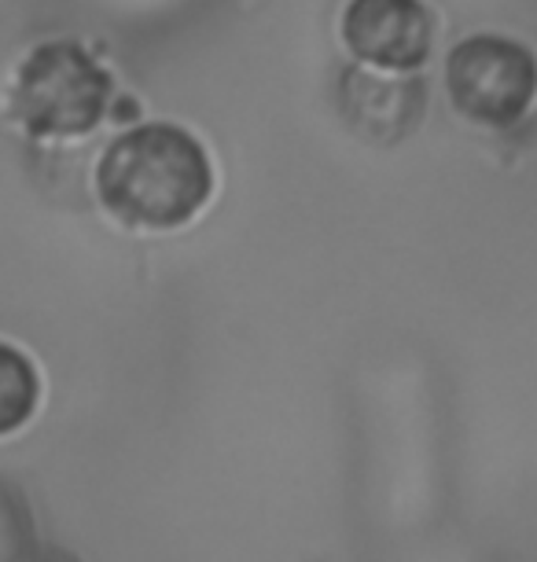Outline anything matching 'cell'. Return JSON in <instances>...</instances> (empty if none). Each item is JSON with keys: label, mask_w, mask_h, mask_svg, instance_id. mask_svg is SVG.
Listing matches in <instances>:
<instances>
[{"label": "cell", "mask_w": 537, "mask_h": 562, "mask_svg": "<svg viewBox=\"0 0 537 562\" xmlns=\"http://www.w3.org/2000/svg\"><path fill=\"white\" fill-rule=\"evenodd\" d=\"M427 111V81L416 78H387V74L346 67L339 74V114L350 130L368 144L391 147L416 133Z\"/></svg>", "instance_id": "obj_5"}, {"label": "cell", "mask_w": 537, "mask_h": 562, "mask_svg": "<svg viewBox=\"0 0 537 562\" xmlns=\"http://www.w3.org/2000/svg\"><path fill=\"white\" fill-rule=\"evenodd\" d=\"M41 379L26 353L0 342V438L19 430L37 412Z\"/></svg>", "instance_id": "obj_6"}, {"label": "cell", "mask_w": 537, "mask_h": 562, "mask_svg": "<svg viewBox=\"0 0 537 562\" xmlns=\"http://www.w3.org/2000/svg\"><path fill=\"white\" fill-rule=\"evenodd\" d=\"M452 108L486 130H508L537 100V56L501 34L465 37L446 59Z\"/></svg>", "instance_id": "obj_3"}, {"label": "cell", "mask_w": 537, "mask_h": 562, "mask_svg": "<svg viewBox=\"0 0 537 562\" xmlns=\"http://www.w3.org/2000/svg\"><path fill=\"white\" fill-rule=\"evenodd\" d=\"M343 41L365 67L413 74L430 59L435 19L424 0H350Z\"/></svg>", "instance_id": "obj_4"}, {"label": "cell", "mask_w": 537, "mask_h": 562, "mask_svg": "<svg viewBox=\"0 0 537 562\" xmlns=\"http://www.w3.org/2000/svg\"><path fill=\"white\" fill-rule=\"evenodd\" d=\"M97 192L122 225L181 228L214 192L206 147L170 122L122 133L97 166Z\"/></svg>", "instance_id": "obj_1"}, {"label": "cell", "mask_w": 537, "mask_h": 562, "mask_svg": "<svg viewBox=\"0 0 537 562\" xmlns=\"http://www.w3.org/2000/svg\"><path fill=\"white\" fill-rule=\"evenodd\" d=\"M111 74L78 41H45L23 59L12 114L34 136H86L111 103Z\"/></svg>", "instance_id": "obj_2"}]
</instances>
